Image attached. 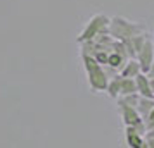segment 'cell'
I'll return each mask as SVG.
<instances>
[{
    "label": "cell",
    "mask_w": 154,
    "mask_h": 148,
    "mask_svg": "<svg viewBox=\"0 0 154 148\" xmlns=\"http://www.w3.org/2000/svg\"><path fill=\"white\" fill-rule=\"evenodd\" d=\"M83 64L85 69H87V74H88V81L94 90H104L107 88V76L102 71V67L99 65V62L94 59V57L83 55Z\"/></svg>",
    "instance_id": "3957f363"
},
{
    "label": "cell",
    "mask_w": 154,
    "mask_h": 148,
    "mask_svg": "<svg viewBox=\"0 0 154 148\" xmlns=\"http://www.w3.org/2000/svg\"><path fill=\"white\" fill-rule=\"evenodd\" d=\"M149 74H151V78H154V60L151 64V69H149Z\"/></svg>",
    "instance_id": "9c48e42d"
},
{
    "label": "cell",
    "mask_w": 154,
    "mask_h": 148,
    "mask_svg": "<svg viewBox=\"0 0 154 148\" xmlns=\"http://www.w3.org/2000/svg\"><path fill=\"white\" fill-rule=\"evenodd\" d=\"M119 81H121V78H116L111 85H107V90H109V95H111V97H116V95H118V91H119Z\"/></svg>",
    "instance_id": "ba28073f"
},
{
    "label": "cell",
    "mask_w": 154,
    "mask_h": 148,
    "mask_svg": "<svg viewBox=\"0 0 154 148\" xmlns=\"http://www.w3.org/2000/svg\"><path fill=\"white\" fill-rule=\"evenodd\" d=\"M137 57H139V64H140V69L149 72L151 69V64L154 60V43L151 42V38H147L144 47L137 52Z\"/></svg>",
    "instance_id": "277c9868"
},
{
    "label": "cell",
    "mask_w": 154,
    "mask_h": 148,
    "mask_svg": "<svg viewBox=\"0 0 154 148\" xmlns=\"http://www.w3.org/2000/svg\"><path fill=\"white\" fill-rule=\"evenodd\" d=\"M109 17L106 14H95L90 21L87 22V26L83 28V31L78 36V42L83 43L88 40H94L99 35H107L109 33Z\"/></svg>",
    "instance_id": "7a4b0ae2"
},
{
    "label": "cell",
    "mask_w": 154,
    "mask_h": 148,
    "mask_svg": "<svg viewBox=\"0 0 154 148\" xmlns=\"http://www.w3.org/2000/svg\"><path fill=\"white\" fill-rule=\"evenodd\" d=\"M140 64L139 60H130V62L125 64V69H123V72H121V76L123 78H137L140 74Z\"/></svg>",
    "instance_id": "8992f818"
},
{
    "label": "cell",
    "mask_w": 154,
    "mask_h": 148,
    "mask_svg": "<svg viewBox=\"0 0 154 148\" xmlns=\"http://www.w3.org/2000/svg\"><path fill=\"white\" fill-rule=\"evenodd\" d=\"M152 43H154V42H152Z\"/></svg>",
    "instance_id": "7c38bea8"
},
{
    "label": "cell",
    "mask_w": 154,
    "mask_h": 148,
    "mask_svg": "<svg viewBox=\"0 0 154 148\" xmlns=\"http://www.w3.org/2000/svg\"><path fill=\"white\" fill-rule=\"evenodd\" d=\"M142 29H144V24L128 21V19L121 17V16H114L111 21H109V35L114 40H118V42L130 40L132 36L142 33Z\"/></svg>",
    "instance_id": "6da1fadb"
},
{
    "label": "cell",
    "mask_w": 154,
    "mask_h": 148,
    "mask_svg": "<svg viewBox=\"0 0 154 148\" xmlns=\"http://www.w3.org/2000/svg\"><path fill=\"white\" fill-rule=\"evenodd\" d=\"M151 88H152V93H154V79H152V83H151Z\"/></svg>",
    "instance_id": "8fae6325"
},
{
    "label": "cell",
    "mask_w": 154,
    "mask_h": 148,
    "mask_svg": "<svg viewBox=\"0 0 154 148\" xmlns=\"http://www.w3.org/2000/svg\"><path fill=\"white\" fill-rule=\"evenodd\" d=\"M151 119L154 120V107H152V112H151Z\"/></svg>",
    "instance_id": "30bf717a"
},
{
    "label": "cell",
    "mask_w": 154,
    "mask_h": 148,
    "mask_svg": "<svg viewBox=\"0 0 154 148\" xmlns=\"http://www.w3.org/2000/svg\"><path fill=\"white\" fill-rule=\"evenodd\" d=\"M123 60H125V55H121V54H118V52H112V54H109L107 55V62L111 67H119L121 64H123Z\"/></svg>",
    "instance_id": "52a82bcc"
},
{
    "label": "cell",
    "mask_w": 154,
    "mask_h": 148,
    "mask_svg": "<svg viewBox=\"0 0 154 148\" xmlns=\"http://www.w3.org/2000/svg\"><path fill=\"white\" fill-rule=\"evenodd\" d=\"M135 85H137V90L140 91L142 97H146V98H151L154 93H152V88H151V81L147 79V76L144 74H139L137 79H135Z\"/></svg>",
    "instance_id": "5b68a950"
}]
</instances>
